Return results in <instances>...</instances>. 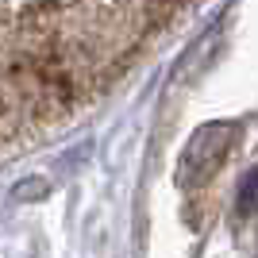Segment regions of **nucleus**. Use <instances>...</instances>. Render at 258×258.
<instances>
[{"label":"nucleus","mask_w":258,"mask_h":258,"mask_svg":"<svg viewBox=\"0 0 258 258\" xmlns=\"http://www.w3.org/2000/svg\"><path fill=\"white\" fill-rule=\"evenodd\" d=\"M235 139H239V123H227V119H212L205 127H197L185 143L181 162H177V185L181 189H201L205 181H212L220 173V166L227 162Z\"/></svg>","instance_id":"1"},{"label":"nucleus","mask_w":258,"mask_h":258,"mask_svg":"<svg viewBox=\"0 0 258 258\" xmlns=\"http://www.w3.org/2000/svg\"><path fill=\"white\" fill-rule=\"evenodd\" d=\"M235 212H239V216H254V212H258V166H250V170L239 177Z\"/></svg>","instance_id":"2"}]
</instances>
